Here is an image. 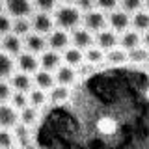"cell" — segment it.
<instances>
[{
  "label": "cell",
  "instance_id": "obj_4",
  "mask_svg": "<svg viewBox=\"0 0 149 149\" xmlns=\"http://www.w3.org/2000/svg\"><path fill=\"white\" fill-rule=\"evenodd\" d=\"M69 34L62 28H56V30H50L49 32V37H47V47L50 50H56V52H62L63 49L69 47Z\"/></svg>",
  "mask_w": 149,
  "mask_h": 149
},
{
  "label": "cell",
  "instance_id": "obj_19",
  "mask_svg": "<svg viewBox=\"0 0 149 149\" xmlns=\"http://www.w3.org/2000/svg\"><path fill=\"white\" fill-rule=\"evenodd\" d=\"M62 62H65L71 67H78V65L84 63V52L77 47H67V49L62 50Z\"/></svg>",
  "mask_w": 149,
  "mask_h": 149
},
{
  "label": "cell",
  "instance_id": "obj_40",
  "mask_svg": "<svg viewBox=\"0 0 149 149\" xmlns=\"http://www.w3.org/2000/svg\"><path fill=\"white\" fill-rule=\"evenodd\" d=\"M143 6H146V11H149V0H143Z\"/></svg>",
  "mask_w": 149,
  "mask_h": 149
},
{
  "label": "cell",
  "instance_id": "obj_8",
  "mask_svg": "<svg viewBox=\"0 0 149 149\" xmlns=\"http://www.w3.org/2000/svg\"><path fill=\"white\" fill-rule=\"evenodd\" d=\"M0 47H2L4 52H8L9 56H17L19 52H22V37L15 36L13 32H8L0 37Z\"/></svg>",
  "mask_w": 149,
  "mask_h": 149
},
{
  "label": "cell",
  "instance_id": "obj_35",
  "mask_svg": "<svg viewBox=\"0 0 149 149\" xmlns=\"http://www.w3.org/2000/svg\"><path fill=\"white\" fill-rule=\"evenodd\" d=\"M11 86H9V82L6 80H0V102H8L9 101V97H11Z\"/></svg>",
  "mask_w": 149,
  "mask_h": 149
},
{
  "label": "cell",
  "instance_id": "obj_2",
  "mask_svg": "<svg viewBox=\"0 0 149 149\" xmlns=\"http://www.w3.org/2000/svg\"><path fill=\"white\" fill-rule=\"evenodd\" d=\"M4 8L8 9V15L11 19L15 17H30L34 11V4L32 0H6Z\"/></svg>",
  "mask_w": 149,
  "mask_h": 149
},
{
  "label": "cell",
  "instance_id": "obj_32",
  "mask_svg": "<svg viewBox=\"0 0 149 149\" xmlns=\"http://www.w3.org/2000/svg\"><path fill=\"white\" fill-rule=\"evenodd\" d=\"M119 4H121V9H123V11L134 13V11H138V9H142L143 0H119Z\"/></svg>",
  "mask_w": 149,
  "mask_h": 149
},
{
  "label": "cell",
  "instance_id": "obj_42",
  "mask_svg": "<svg viewBox=\"0 0 149 149\" xmlns=\"http://www.w3.org/2000/svg\"><path fill=\"white\" fill-rule=\"evenodd\" d=\"M146 99L149 101V88H147V90H146Z\"/></svg>",
  "mask_w": 149,
  "mask_h": 149
},
{
  "label": "cell",
  "instance_id": "obj_17",
  "mask_svg": "<svg viewBox=\"0 0 149 149\" xmlns=\"http://www.w3.org/2000/svg\"><path fill=\"white\" fill-rule=\"evenodd\" d=\"M138 45H142V37H140V34L136 30H123L121 32L118 47H121L123 50H130Z\"/></svg>",
  "mask_w": 149,
  "mask_h": 149
},
{
  "label": "cell",
  "instance_id": "obj_1",
  "mask_svg": "<svg viewBox=\"0 0 149 149\" xmlns=\"http://www.w3.org/2000/svg\"><path fill=\"white\" fill-rule=\"evenodd\" d=\"M54 24H58V28L62 30H71L77 28L78 22L82 21L80 17V9L73 4H62L60 8H54Z\"/></svg>",
  "mask_w": 149,
  "mask_h": 149
},
{
  "label": "cell",
  "instance_id": "obj_16",
  "mask_svg": "<svg viewBox=\"0 0 149 149\" xmlns=\"http://www.w3.org/2000/svg\"><path fill=\"white\" fill-rule=\"evenodd\" d=\"M32 82L36 84V88H39V90H45V91H49L50 88L56 84L54 74L50 73V71H45V69H37V71L34 73V78H32Z\"/></svg>",
  "mask_w": 149,
  "mask_h": 149
},
{
  "label": "cell",
  "instance_id": "obj_41",
  "mask_svg": "<svg viewBox=\"0 0 149 149\" xmlns=\"http://www.w3.org/2000/svg\"><path fill=\"white\" fill-rule=\"evenodd\" d=\"M4 9V0H0V11Z\"/></svg>",
  "mask_w": 149,
  "mask_h": 149
},
{
  "label": "cell",
  "instance_id": "obj_5",
  "mask_svg": "<svg viewBox=\"0 0 149 149\" xmlns=\"http://www.w3.org/2000/svg\"><path fill=\"white\" fill-rule=\"evenodd\" d=\"M82 22H84V28H86V30L99 32V30H102V28L106 26V17H104V13H102L101 9H90V11H86Z\"/></svg>",
  "mask_w": 149,
  "mask_h": 149
},
{
  "label": "cell",
  "instance_id": "obj_39",
  "mask_svg": "<svg viewBox=\"0 0 149 149\" xmlns=\"http://www.w3.org/2000/svg\"><path fill=\"white\" fill-rule=\"evenodd\" d=\"M60 2H63V4H74L77 0H60Z\"/></svg>",
  "mask_w": 149,
  "mask_h": 149
},
{
  "label": "cell",
  "instance_id": "obj_24",
  "mask_svg": "<svg viewBox=\"0 0 149 149\" xmlns=\"http://www.w3.org/2000/svg\"><path fill=\"white\" fill-rule=\"evenodd\" d=\"M50 93H47V97H49V101L50 102H54V104H58V102H63V101H67L69 99V88L67 86H54L49 90Z\"/></svg>",
  "mask_w": 149,
  "mask_h": 149
},
{
  "label": "cell",
  "instance_id": "obj_25",
  "mask_svg": "<svg viewBox=\"0 0 149 149\" xmlns=\"http://www.w3.org/2000/svg\"><path fill=\"white\" fill-rule=\"evenodd\" d=\"M37 121V108H34V106L26 104L24 108L19 110V123L26 125V127H32Z\"/></svg>",
  "mask_w": 149,
  "mask_h": 149
},
{
  "label": "cell",
  "instance_id": "obj_12",
  "mask_svg": "<svg viewBox=\"0 0 149 149\" xmlns=\"http://www.w3.org/2000/svg\"><path fill=\"white\" fill-rule=\"evenodd\" d=\"M69 41L73 43V47H77L80 50H86L88 47L93 45V36L86 28H74L71 32V36H69Z\"/></svg>",
  "mask_w": 149,
  "mask_h": 149
},
{
  "label": "cell",
  "instance_id": "obj_31",
  "mask_svg": "<svg viewBox=\"0 0 149 149\" xmlns=\"http://www.w3.org/2000/svg\"><path fill=\"white\" fill-rule=\"evenodd\" d=\"M15 146V136L9 129H0V149H11Z\"/></svg>",
  "mask_w": 149,
  "mask_h": 149
},
{
  "label": "cell",
  "instance_id": "obj_7",
  "mask_svg": "<svg viewBox=\"0 0 149 149\" xmlns=\"http://www.w3.org/2000/svg\"><path fill=\"white\" fill-rule=\"evenodd\" d=\"M95 43L99 49H102L106 52V50H112V49H116L119 43V36H118V32H114L110 28V30H106V28H102V30L97 32V37H95Z\"/></svg>",
  "mask_w": 149,
  "mask_h": 149
},
{
  "label": "cell",
  "instance_id": "obj_13",
  "mask_svg": "<svg viewBox=\"0 0 149 149\" xmlns=\"http://www.w3.org/2000/svg\"><path fill=\"white\" fill-rule=\"evenodd\" d=\"M106 22L110 24V28L114 32H123V30H127L129 24H130V17L123 9H112V13H110V17L106 19Z\"/></svg>",
  "mask_w": 149,
  "mask_h": 149
},
{
  "label": "cell",
  "instance_id": "obj_3",
  "mask_svg": "<svg viewBox=\"0 0 149 149\" xmlns=\"http://www.w3.org/2000/svg\"><path fill=\"white\" fill-rule=\"evenodd\" d=\"M30 26H32V32L45 36V34H49V32L54 28V21H52V17H50L47 11H36V13H32Z\"/></svg>",
  "mask_w": 149,
  "mask_h": 149
},
{
  "label": "cell",
  "instance_id": "obj_27",
  "mask_svg": "<svg viewBox=\"0 0 149 149\" xmlns=\"http://www.w3.org/2000/svg\"><path fill=\"white\" fill-rule=\"evenodd\" d=\"M127 60H130V62H134V63H146L149 60V50L146 47L138 45V47H134V49L127 50Z\"/></svg>",
  "mask_w": 149,
  "mask_h": 149
},
{
  "label": "cell",
  "instance_id": "obj_22",
  "mask_svg": "<svg viewBox=\"0 0 149 149\" xmlns=\"http://www.w3.org/2000/svg\"><path fill=\"white\" fill-rule=\"evenodd\" d=\"M11 32L19 37H24L26 34L32 32V26H30V19L28 17H15L11 19Z\"/></svg>",
  "mask_w": 149,
  "mask_h": 149
},
{
  "label": "cell",
  "instance_id": "obj_34",
  "mask_svg": "<svg viewBox=\"0 0 149 149\" xmlns=\"http://www.w3.org/2000/svg\"><path fill=\"white\" fill-rule=\"evenodd\" d=\"M8 32H11V17L8 13L0 11V37L4 34H8Z\"/></svg>",
  "mask_w": 149,
  "mask_h": 149
},
{
  "label": "cell",
  "instance_id": "obj_37",
  "mask_svg": "<svg viewBox=\"0 0 149 149\" xmlns=\"http://www.w3.org/2000/svg\"><path fill=\"white\" fill-rule=\"evenodd\" d=\"M74 4H77V8L80 9V11H90L95 2H93V0H77Z\"/></svg>",
  "mask_w": 149,
  "mask_h": 149
},
{
  "label": "cell",
  "instance_id": "obj_26",
  "mask_svg": "<svg viewBox=\"0 0 149 149\" xmlns=\"http://www.w3.org/2000/svg\"><path fill=\"white\" fill-rule=\"evenodd\" d=\"M84 62H88L90 65H97L104 62V50L99 49V47H88L86 52H84Z\"/></svg>",
  "mask_w": 149,
  "mask_h": 149
},
{
  "label": "cell",
  "instance_id": "obj_29",
  "mask_svg": "<svg viewBox=\"0 0 149 149\" xmlns=\"http://www.w3.org/2000/svg\"><path fill=\"white\" fill-rule=\"evenodd\" d=\"M13 129H15V132H13L15 142H19L21 146H28L30 143V127H26L22 123H17Z\"/></svg>",
  "mask_w": 149,
  "mask_h": 149
},
{
  "label": "cell",
  "instance_id": "obj_18",
  "mask_svg": "<svg viewBox=\"0 0 149 149\" xmlns=\"http://www.w3.org/2000/svg\"><path fill=\"white\" fill-rule=\"evenodd\" d=\"M95 127H97V130H99V134L112 136V134L118 132L119 125H118V121H116V118H112V116H101V118L97 119Z\"/></svg>",
  "mask_w": 149,
  "mask_h": 149
},
{
  "label": "cell",
  "instance_id": "obj_23",
  "mask_svg": "<svg viewBox=\"0 0 149 149\" xmlns=\"http://www.w3.org/2000/svg\"><path fill=\"white\" fill-rule=\"evenodd\" d=\"M130 24H132V30L136 32L149 30V11H142V9L134 11L132 19H130Z\"/></svg>",
  "mask_w": 149,
  "mask_h": 149
},
{
  "label": "cell",
  "instance_id": "obj_28",
  "mask_svg": "<svg viewBox=\"0 0 149 149\" xmlns=\"http://www.w3.org/2000/svg\"><path fill=\"white\" fill-rule=\"evenodd\" d=\"M104 60L110 62V63H114V65H121V63L127 62V50H123L121 47H116V49H112V50H106Z\"/></svg>",
  "mask_w": 149,
  "mask_h": 149
},
{
  "label": "cell",
  "instance_id": "obj_36",
  "mask_svg": "<svg viewBox=\"0 0 149 149\" xmlns=\"http://www.w3.org/2000/svg\"><path fill=\"white\" fill-rule=\"evenodd\" d=\"M93 2H95L97 6H99L101 11H112V9L118 8L119 0H93Z\"/></svg>",
  "mask_w": 149,
  "mask_h": 149
},
{
  "label": "cell",
  "instance_id": "obj_21",
  "mask_svg": "<svg viewBox=\"0 0 149 149\" xmlns=\"http://www.w3.org/2000/svg\"><path fill=\"white\" fill-rule=\"evenodd\" d=\"M13 71H15V60H13L8 52L0 50V80L9 78Z\"/></svg>",
  "mask_w": 149,
  "mask_h": 149
},
{
  "label": "cell",
  "instance_id": "obj_33",
  "mask_svg": "<svg viewBox=\"0 0 149 149\" xmlns=\"http://www.w3.org/2000/svg\"><path fill=\"white\" fill-rule=\"evenodd\" d=\"M32 4L37 8V11H47V13L54 11L56 8V0H32Z\"/></svg>",
  "mask_w": 149,
  "mask_h": 149
},
{
  "label": "cell",
  "instance_id": "obj_6",
  "mask_svg": "<svg viewBox=\"0 0 149 149\" xmlns=\"http://www.w3.org/2000/svg\"><path fill=\"white\" fill-rule=\"evenodd\" d=\"M15 65L19 67V71L28 73V74H34L37 69H39V60L36 58V54L28 52V50H22V52L17 54Z\"/></svg>",
  "mask_w": 149,
  "mask_h": 149
},
{
  "label": "cell",
  "instance_id": "obj_38",
  "mask_svg": "<svg viewBox=\"0 0 149 149\" xmlns=\"http://www.w3.org/2000/svg\"><path fill=\"white\" fill-rule=\"evenodd\" d=\"M142 43H143V47L149 50V30H146L143 32V37H142Z\"/></svg>",
  "mask_w": 149,
  "mask_h": 149
},
{
  "label": "cell",
  "instance_id": "obj_20",
  "mask_svg": "<svg viewBox=\"0 0 149 149\" xmlns=\"http://www.w3.org/2000/svg\"><path fill=\"white\" fill-rule=\"evenodd\" d=\"M26 97H28V104L34 106V108H41V106H45L47 101H49L47 91L39 90V88H30V90L26 91Z\"/></svg>",
  "mask_w": 149,
  "mask_h": 149
},
{
  "label": "cell",
  "instance_id": "obj_10",
  "mask_svg": "<svg viewBox=\"0 0 149 149\" xmlns=\"http://www.w3.org/2000/svg\"><path fill=\"white\" fill-rule=\"evenodd\" d=\"M54 71H56L54 80H56V84H60V86H71L78 77L77 67H71V65H67V63H60Z\"/></svg>",
  "mask_w": 149,
  "mask_h": 149
},
{
  "label": "cell",
  "instance_id": "obj_30",
  "mask_svg": "<svg viewBox=\"0 0 149 149\" xmlns=\"http://www.w3.org/2000/svg\"><path fill=\"white\" fill-rule=\"evenodd\" d=\"M9 104H11L15 110L24 108V106L28 104V97H26V93H24V91H13V93H11V97H9Z\"/></svg>",
  "mask_w": 149,
  "mask_h": 149
},
{
  "label": "cell",
  "instance_id": "obj_15",
  "mask_svg": "<svg viewBox=\"0 0 149 149\" xmlns=\"http://www.w3.org/2000/svg\"><path fill=\"white\" fill-rule=\"evenodd\" d=\"M62 63V54L56 52V50H43L41 52V58H39V67L45 69V71H54L58 65Z\"/></svg>",
  "mask_w": 149,
  "mask_h": 149
},
{
  "label": "cell",
  "instance_id": "obj_9",
  "mask_svg": "<svg viewBox=\"0 0 149 149\" xmlns=\"http://www.w3.org/2000/svg\"><path fill=\"white\" fill-rule=\"evenodd\" d=\"M19 123V110L9 102H0V129H13Z\"/></svg>",
  "mask_w": 149,
  "mask_h": 149
},
{
  "label": "cell",
  "instance_id": "obj_14",
  "mask_svg": "<svg viewBox=\"0 0 149 149\" xmlns=\"http://www.w3.org/2000/svg\"><path fill=\"white\" fill-rule=\"evenodd\" d=\"M32 77L28 73H22V71H13L11 77H9V86H11L13 91H28L32 88Z\"/></svg>",
  "mask_w": 149,
  "mask_h": 149
},
{
  "label": "cell",
  "instance_id": "obj_11",
  "mask_svg": "<svg viewBox=\"0 0 149 149\" xmlns=\"http://www.w3.org/2000/svg\"><path fill=\"white\" fill-rule=\"evenodd\" d=\"M22 47L32 54H41L47 49V39L45 36L36 34V32H30V34L24 36V41H22Z\"/></svg>",
  "mask_w": 149,
  "mask_h": 149
},
{
  "label": "cell",
  "instance_id": "obj_43",
  "mask_svg": "<svg viewBox=\"0 0 149 149\" xmlns=\"http://www.w3.org/2000/svg\"><path fill=\"white\" fill-rule=\"evenodd\" d=\"M11 149H24V147H15V146H13V147H11Z\"/></svg>",
  "mask_w": 149,
  "mask_h": 149
}]
</instances>
